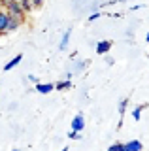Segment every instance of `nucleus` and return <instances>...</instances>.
<instances>
[{
    "label": "nucleus",
    "instance_id": "nucleus-7",
    "mask_svg": "<svg viewBox=\"0 0 149 151\" xmlns=\"http://www.w3.org/2000/svg\"><path fill=\"white\" fill-rule=\"evenodd\" d=\"M21 60H23V55H21V53H19V55H15V57H13V59L10 60V63H6V64H4V72H10V70H13L17 64L21 63Z\"/></svg>",
    "mask_w": 149,
    "mask_h": 151
},
{
    "label": "nucleus",
    "instance_id": "nucleus-13",
    "mask_svg": "<svg viewBox=\"0 0 149 151\" xmlns=\"http://www.w3.org/2000/svg\"><path fill=\"white\" fill-rule=\"evenodd\" d=\"M127 104H128V100H127V98L119 102V113H121V115H123V113H125V110H127Z\"/></svg>",
    "mask_w": 149,
    "mask_h": 151
},
{
    "label": "nucleus",
    "instance_id": "nucleus-9",
    "mask_svg": "<svg viewBox=\"0 0 149 151\" xmlns=\"http://www.w3.org/2000/svg\"><path fill=\"white\" fill-rule=\"evenodd\" d=\"M72 87V79H64V81H59V83H55V89L57 91H66V89H70Z\"/></svg>",
    "mask_w": 149,
    "mask_h": 151
},
{
    "label": "nucleus",
    "instance_id": "nucleus-2",
    "mask_svg": "<svg viewBox=\"0 0 149 151\" xmlns=\"http://www.w3.org/2000/svg\"><path fill=\"white\" fill-rule=\"evenodd\" d=\"M8 23H10V12L6 8H0V36L8 32Z\"/></svg>",
    "mask_w": 149,
    "mask_h": 151
},
{
    "label": "nucleus",
    "instance_id": "nucleus-21",
    "mask_svg": "<svg viewBox=\"0 0 149 151\" xmlns=\"http://www.w3.org/2000/svg\"><path fill=\"white\" fill-rule=\"evenodd\" d=\"M60 151H70V149H68V147H64V149H60Z\"/></svg>",
    "mask_w": 149,
    "mask_h": 151
},
{
    "label": "nucleus",
    "instance_id": "nucleus-12",
    "mask_svg": "<svg viewBox=\"0 0 149 151\" xmlns=\"http://www.w3.org/2000/svg\"><path fill=\"white\" fill-rule=\"evenodd\" d=\"M110 151H127V149H125V144H113Z\"/></svg>",
    "mask_w": 149,
    "mask_h": 151
},
{
    "label": "nucleus",
    "instance_id": "nucleus-10",
    "mask_svg": "<svg viewBox=\"0 0 149 151\" xmlns=\"http://www.w3.org/2000/svg\"><path fill=\"white\" fill-rule=\"evenodd\" d=\"M70 36H72V30H66L64 32V36H62V40H60V45H59V49L60 51H64L68 47V42H70Z\"/></svg>",
    "mask_w": 149,
    "mask_h": 151
},
{
    "label": "nucleus",
    "instance_id": "nucleus-14",
    "mask_svg": "<svg viewBox=\"0 0 149 151\" xmlns=\"http://www.w3.org/2000/svg\"><path fill=\"white\" fill-rule=\"evenodd\" d=\"M68 138H70V140H80L81 136H80V132H77V130H70V132H68Z\"/></svg>",
    "mask_w": 149,
    "mask_h": 151
},
{
    "label": "nucleus",
    "instance_id": "nucleus-11",
    "mask_svg": "<svg viewBox=\"0 0 149 151\" xmlns=\"http://www.w3.org/2000/svg\"><path fill=\"white\" fill-rule=\"evenodd\" d=\"M143 108H145V104H140V106H136L132 110V117H134V121H140V117H142V111H143Z\"/></svg>",
    "mask_w": 149,
    "mask_h": 151
},
{
    "label": "nucleus",
    "instance_id": "nucleus-18",
    "mask_svg": "<svg viewBox=\"0 0 149 151\" xmlns=\"http://www.w3.org/2000/svg\"><path fill=\"white\" fill-rule=\"evenodd\" d=\"M145 42L149 44V30H147V34H145Z\"/></svg>",
    "mask_w": 149,
    "mask_h": 151
},
{
    "label": "nucleus",
    "instance_id": "nucleus-15",
    "mask_svg": "<svg viewBox=\"0 0 149 151\" xmlns=\"http://www.w3.org/2000/svg\"><path fill=\"white\" fill-rule=\"evenodd\" d=\"M100 15H102L100 12H95V13H91V15H89V23H92V21H96V19H98Z\"/></svg>",
    "mask_w": 149,
    "mask_h": 151
},
{
    "label": "nucleus",
    "instance_id": "nucleus-6",
    "mask_svg": "<svg viewBox=\"0 0 149 151\" xmlns=\"http://www.w3.org/2000/svg\"><path fill=\"white\" fill-rule=\"evenodd\" d=\"M23 19H19V17H13V15H10V23H8V32H13V30H17L21 25H23Z\"/></svg>",
    "mask_w": 149,
    "mask_h": 151
},
{
    "label": "nucleus",
    "instance_id": "nucleus-4",
    "mask_svg": "<svg viewBox=\"0 0 149 151\" xmlns=\"http://www.w3.org/2000/svg\"><path fill=\"white\" fill-rule=\"evenodd\" d=\"M83 129H85V119H83V115H81V113H77V115L72 119V130L81 132Z\"/></svg>",
    "mask_w": 149,
    "mask_h": 151
},
{
    "label": "nucleus",
    "instance_id": "nucleus-20",
    "mask_svg": "<svg viewBox=\"0 0 149 151\" xmlns=\"http://www.w3.org/2000/svg\"><path fill=\"white\" fill-rule=\"evenodd\" d=\"M111 2H125V0H111Z\"/></svg>",
    "mask_w": 149,
    "mask_h": 151
},
{
    "label": "nucleus",
    "instance_id": "nucleus-17",
    "mask_svg": "<svg viewBox=\"0 0 149 151\" xmlns=\"http://www.w3.org/2000/svg\"><path fill=\"white\" fill-rule=\"evenodd\" d=\"M29 79H30V81H34V83H38V78H36V76H32V74L29 76Z\"/></svg>",
    "mask_w": 149,
    "mask_h": 151
},
{
    "label": "nucleus",
    "instance_id": "nucleus-19",
    "mask_svg": "<svg viewBox=\"0 0 149 151\" xmlns=\"http://www.w3.org/2000/svg\"><path fill=\"white\" fill-rule=\"evenodd\" d=\"M0 8H4V0H0Z\"/></svg>",
    "mask_w": 149,
    "mask_h": 151
},
{
    "label": "nucleus",
    "instance_id": "nucleus-5",
    "mask_svg": "<svg viewBox=\"0 0 149 151\" xmlns=\"http://www.w3.org/2000/svg\"><path fill=\"white\" fill-rule=\"evenodd\" d=\"M34 91H38L40 94H49L51 91H55V85L53 83H36V87H34Z\"/></svg>",
    "mask_w": 149,
    "mask_h": 151
},
{
    "label": "nucleus",
    "instance_id": "nucleus-3",
    "mask_svg": "<svg viewBox=\"0 0 149 151\" xmlns=\"http://www.w3.org/2000/svg\"><path fill=\"white\" fill-rule=\"evenodd\" d=\"M111 42L110 40H100L98 44H96V53L98 55H106V53H110V49H111Z\"/></svg>",
    "mask_w": 149,
    "mask_h": 151
},
{
    "label": "nucleus",
    "instance_id": "nucleus-1",
    "mask_svg": "<svg viewBox=\"0 0 149 151\" xmlns=\"http://www.w3.org/2000/svg\"><path fill=\"white\" fill-rule=\"evenodd\" d=\"M4 8L10 12V15L13 17H19L25 21V17H27V12H25V8L21 6V2L19 0H4Z\"/></svg>",
    "mask_w": 149,
    "mask_h": 151
},
{
    "label": "nucleus",
    "instance_id": "nucleus-8",
    "mask_svg": "<svg viewBox=\"0 0 149 151\" xmlns=\"http://www.w3.org/2000/svg\"><path fill=\"white\" fill-rule=\"evenodd\" d=\"M125 149H127V151H142L143 145H142V142H140V140H130V142L125 144Z\"/></svg>",
    "mask_w": 149,
    "mask_h": 151
},
{
    "label": "nucleus",
    "instance_id": "nucleus-16",
    "mask_svg": "<svg viewBox=\"0 0 149 151\" xmlns=\"http://www.w3.org/2000/svg\"><path fill=\"white\" fill-rule=\"evenodd\" d=\"M32 4H34V8H40L44 4V0H32Z\"/></svg>",
    "mask_w": 149,
    "mask_h": 151
},
{
    "label": "nucleus",
    "instance_id": "nucleus-22",
    "mask_svg": "<svg viewBox=\"0 0 149 151\" xmlns=\"http://www.w3.org/2000/svg\"><path fill=\"white\" fill-rule=\"evenodd\" d=\"M11 151H19V149H11Z\"/></svg>",
    "mask_w": 149,
    "mask_h": 151
},
{
    "label": "nucleus",
    "instance_id": "nucleus-23",
    "mask_svg": "<svg viewBox=\"0 0 149 151\" xmlns=\"http://www.w3.org/2000/svg\"><path fill=\"white\" fill-rule=\"evenodd\" d=\"M108 151H110V149H108Z\"/></svg>",
    "mask_w": 149,
    "mask_h": 151
}]
</instances>
